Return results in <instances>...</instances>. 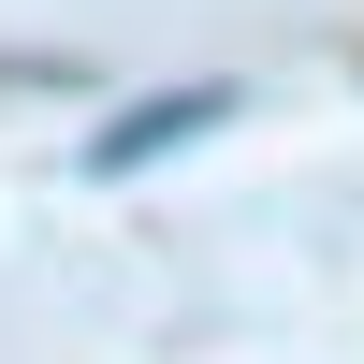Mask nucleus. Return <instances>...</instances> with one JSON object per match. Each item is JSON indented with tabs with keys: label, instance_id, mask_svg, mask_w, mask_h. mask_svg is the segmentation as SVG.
<instances>
[{
	"label": "nucleus",
	"instance_id": "obj_1",
	"mask_svg": "<svg viewBox=\"0 0 364 364\" xmlns=\"http://www.w3.org/2000/svg\"><path fill=\"white\" fill-rule=\"evenodd\" d=\"M219 117H233V87L219 73H204V87H161V102H117L102 117V132H87V190H117V175H146V161H175V146H190V132H219Z\"/></svg>",
	"mask_w": 364,
	"mask_h": 364
}]
</instances>
